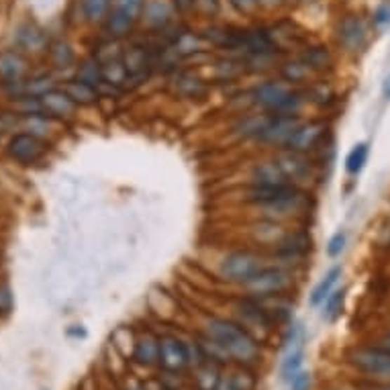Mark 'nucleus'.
I'll use <instances>...</instances> for the list:
<instances>
[{"label": "nucleus", "mask_w": 390, "mask_h": 390, "mask_svg": "<svg viewBox=\"0 0 390 390\" xmlns=\"http://www.w3.org/2000/svg\"><path fill=\"white\" fill-rule=\"evenodd\" d=\"M135 360L141 364H154L160 360V339H156L152 333L141 335L135 342V349H133Z\"/></svg>", "instance_id": "nucleus-20"}, {"label": "nucleus", "mask_w": 390, "mask_h": 390, "mask_svg": "<svg viewBox=\"0 0 390 390\" xmlns=\"http://www.w3.org/2000/svg\"><path fill=\"white\" fill-rule=\"evenodd\" d=\"M309 250V237L304 235V233H295V235H290V237H286L284 241H280V250L278 253L282 255V257H292V260H297L300 257L302 253Z\"/></svg>", "instance_id": "nucleus-22"}, {"label": "nucleus", "mask_w": 390, "mask_h": 390, "mask_svg": "<svg viewBox=\"0 0 390 390\" xmlns=\"http://www.w3.org/2000/svg\"><path fill=\"white\" fill-rule=\"evenodd\" d=\"M344 300H345V290H335V292H331L325 302H323V317L325 319H335L337 315H339V311H342V307H344Z\"/></svg>", "instance_id": "nucleus-27"}, {"label": "nucleus", "mask_w": 390, "mask_h": 390, "mask_svg": "<svg viewBox=\"0 0 390 390\" xmlns=\"http://www.w3.org/2000/svg\"><path fill=\"white\" fill-rule=\"evenodd\" d=\"M78 78L88 82L92 86H100L102 84V69H100V62L98 60H88L84 62L80 69H78Z\"/></svg>", "instance_id": "nucleus-26"}, {"label": "nucleus", "mask_w": 390, "mask_h": 390, "mask_svg": "<svg viewBox=\"0 0 390 390\" xmlns=\"http://www.w3.org/2000/svg\"><path fill=\"white\" fill-rule=\"evenodd\" d=\"M368 154H370V147H368V143L362 141V143L354 145V149L349 152V156H347V160H345V170H347V174H351V176L360 174V172H362V168L366 166Z\"/></svg>", "instance_id": "nucleus-23"}, {"label": "nucleus", "mask_w": 390, "mask_h": 390, "mask_svg": "<svg viewBox=\"0 0 390 390\" xmlns=\"http://www.w3.org/2000/svg\"><path fill=\"white\" fill-rule=\"evenodd\" d=\"M302 362H304V351L302 349L286 351L284 362H282V378L288 382L295 374H299L300 370H302Z\"/></svg>", "instance_id": "nucleus-24"}, {"label": "nucleus", "mask_w": 390, "mask_h": 390, "mask_svg": "<svg viewBox=\"0 0 390 390\" xmlns=\"http://www.w3.org/2000/svg\"><path fill=\"white\" fill-rule=\"evenodd\" d=\"M307 74H309V66H307L302 60H300V62H295V64H288V66L284 68V78H286V82H299Z\"/></svg>", "instance_id": "nucleus-30"}, {"label": "nucleus", "mask_w": 390, "mask_h": 390, "mask_svg": "<svg viewBox=\"0 0 390 390\" xmlns=\"http://www.w3.org/2000/svg\"><path fill=\"white\" fill-rule=\"evenodd\" d=\"M382 390H390V386H386V389H382Z\"/></svg>", "instance_id": "nucleus-41"}, {"label": "nucleus", "mask_w": 390, "mask_h": 390, "mask_svg": "<svg viewBox=\"0 0 390 390\" xmlns=\"http://www.w3.org/2000/svg\"><path fill=\"white\" fill-rule=\"evenodd\" d=\"M100 69H102V84L113 86L115 90L125 88L131 82L127 68H125L121 58H109V60L100 62Z\"/></svg>", "instance_id": "nucleus-16"}, {"label": "nucleus", "mask_w": 390, "mask_h": 390, "mask_svg": "<svg viewBox=\"0 0 390 390\" xmlns=\"http://www.w3.org/2000/svg\"><path fill=\"white\" fill-rule=\"evenodd\" d=\"M64 90L68 92L69 98H72L76 105H82V107L94 105V102L98 100V88L88 84V82H84V80H80V78L66 82Z\"/></svg>", "instance_id": "nucleus-19"}, {"label": "nucleus", "mask_w": 390, "mask_h": 390, "mask_svg": "<svg viewBox=\"0 0 390 390\" xmlns=\"http://www.w3.org/2000/svg\"><path fill=\"white\" fill-rule=\"evenodd\" d=\"M121 60H123V64H125V68H127L129 80L139 82L141 78L147 76V72H149V55H147L145 47H127V51L121 55Z\"/></svg>", "instance_id": "nucleus-14"}, {"label": "nucleus", "mask_w": 390, "mask_h": 390, "mask_svg": "<svg viewBox=\"0 0 390 390\" xmlns=\"http://www.w3.org/2000/svg\"><path fill=\"white\" fill-rule=\"evenodd\" d=\"M160 362L166 370H180L188 362V349L176 337L160 339Z\"/></svg>", "instance_id": "nucleus-13"}, {"label": "nucleus", "mask_w": 390, "mask_h": 390, "mask_svg": "<svg viewBox=\"0 0 390 390\" xmlns=\"http://www.w3.org/2000/svg\"><path fill=\"white\" fill-rule=\"evenodd\" d=\"M300 121L297 116H282V115H268L266 125L260 133V141L274 143V145H286L292 133L297 131Z\"/></svg>", "instance_id": "nucleus-8"}, {"label": "nucleus", "mask_w": 390, "mask_h": 390, "mask_svg": "<svg viewBox=\"0 0 390 390\" xmlns=\"http://www.w3.org/2000/svg\"><path fill=\"white\" fill-rule=\"evenodd\" d=\"M345 248V233L344 231H337L331 239H329V246H327V253L331 257H337L339 253L344 252Z\"/></svg>", "instance_id": "nucleus-32"}, {"label": "nucleus", "mask_w": 390, "mask_h": 390, "mask_svg": "<svg viewBox=\"0 0 390 390\" xmlns=\"http://www.w3.org/2000/svg\"><path fill=\"white\" fill-rule=\"evenodd\" d=\"M382 92H384V98H389V100H390V76L386 78L384 86H382Z\"/></svg>", "instance_id": "nucleus-38"}, {"label": "nucleus", "mask_w": 390, "mask_h": 390, "mask_svg": "<svg viewBox=\"0 0 390 390\" xmlns=\"http://www.w3.org/2000/svg\"><path fill=\"white\" fill-rule=\"evenodd\" d=\"M299 188L295 184H252L248 190V201L260 208L278 205L290 196H295Z\"/></svg>", "instance_id": "nucleus-7"}, {"label": "nucleus", "mask_w": 390, "mask_h": 390, "mask_svg": "<svg viewBox=\"0 0 390 390\" xmlns=\"http://www.w3.org/2000/svg\"><path fill=\"white\" fill-rule=\"evenodd\" d=\"M192 2H194V0H174V4H176L178 11H186Z\"/></svg>", "instance_id": "nucleus-36"}, {"label": "nucleus", "mask_w": 390, "mask_h": 390, "mask_svg": "<svg viewBox=\"0 0 390 390\" xmlns=\"http://www.w3.org/2000/svg\"><path fill=\"white\" fill-rule=\"evenodd\" d=\"M354 366L378 378H390V349L384 347H362L351 354Z\"/></svg>", "instance_id": "nucleus-5"}, {"label": "nucleus", "mask_w": 390, "mask_h": 390, "mask_svg": "<svg viewBox=\"0 0 390 390\" xmlns=\"http://www.w3.org/2000/svg\"><path fill=\"white\" fill-rule=\"evenodd\" d=\"M143 0H115L113 2V13L109 17V33L113 37H123L131 31V27L141 15Z\"/></svg>", "instance_id": "nucleus-6"}, {"label": "nucleus", "mask_w": 390, "mask_h": 390, "mask_svg": "<svg viewBox=\"0 0 390 390\" xmlns=\"http://www.w3.org/2000/svg\"><path fill=\"white\" fill-rule=\"evenodd\" d=\"M208 339L223 347V351L239 362H252L257 356V345L239 325L225 319H210L207 325Z\"/></svg>", "instance_id": "nucleus-1"}, {"label": "nucleus", "mask_w": 390, "mask_h": 390, "mask_svg": "<svg viewBox=\"0 0 390 390\" xmlns=\"http://www.w3.org/2000/svg\"><path fill=\"white\" fill-rule=\"evenodd\" d=\"M339 41L344 43L345 47L358 51L360 47L364 46L366 41V29L362 21L358 17H347L342 27H339Z\"/></svg>", "instance_id": "nucleus-17"}, {"label": "nucleus", "mask_w": 390, "mask_h": 390, "mask_svg": "<svg viewBox=\"0 0 390 390\" xmlns=\"http://www.w3.org/2000/svg\"><path fill=\"white\" fill-rule=\"evenodd\" d=\"M257 4H262V6H278V4H282L284 0H255Z\"/></svg>", "instance_id": "nucleus-37"}, {"label": "nucleus", "mask_w": 390, "mask_h": 390, "mask_svg": "<svg viewBox=\"0 0 390 390\" xmlns=\"http://www.w3.org/2000/svg\"><path fill=\"white\" fill-rule=\"evenodd\" d=\"M13 307V295L6 284H0V313H8Z\"/></svg>", "instance_id": "nucleus-34"}, {"label": "nucleus", "mask_w": 390, "mask_h": 390, "mask_svg": "<svg viewBox=\"0 0 390 390\" xmlns=\"http://www.w3.org/2000/svg\"><path fill=\"white\" fill-rule=\"evenodd\" d=\"M374 25L380 29L390 27V2H382L376 11H374Z\"/></svg>", "instance_id": "nucleus-31"}, {"label": "nucleus", "mask_w": 390, "mask_h": 390, "mask_svg": "<svg viewBox=\"0 0 390 390\" xmlns=\"http://www.w3.org/2000/svg\"><path fill=\"white\" fill-rule=\"evenodd\" d=\"M25 69H27V64L19 53H15V51L0 53V78L4 80V84L15 86V84L23 82Z\"/></svg>", "instance_id": "nucleus-15"}, {"label": "nucleus", "mask_w": 390, "mask_h": 390, "mask_svg": "<svg viewBox=\"0 0 390 390\" xmlns=\"http://www.w3.org/2000/svg\"><path fill=\"white\" fill-rule=\"evenodd\" d=\"M288 384H290V390H309V386H311V374L300 370L299 374H295L288 380Z\"/></svg>", "instance_id": "nucleus-33"}, {"label": "nucleus", "mask_w": 390, "mask_h": 390, "mask_svg": "<svg viewBox=\"0 0 390 390\" xmlns=\"http://www.w3.org/2000/svg\"><path fill=\"white\" fill-rule=\"evenodd\" d=\"M380 347H384V349H390V335H386L384 339H382V345Z\"/></svg>", "instance_id": "nucleus-39"}, {"label": "nucleus", "mask_w": 390, "mask_h": 390, "mask_svg": "<svg viewBox=\"0 0 390 390\" xmlns=\"http://www.w3.org/2000/svg\"><path fill=\"white\" fill-rule=\"evenodd\" d=\"M111 0H82V11L88 21H100L109 11Z\"/></svg>", "instance_id": "nucleus-28"}, {"label": "nucleus", "mask_w": 390, "mask_h": 390, "mask_svg": "<svg viewBox=\"0 0 390 390\" xmlns=\"http://www.w3.org/2000/svg\"><path fill=\"white\" fill-rule=\"evenodd\" d=\"M339 276H342V268H339V266L331 268V270L325 274V278L315 286V290H313V295H311V304H313V307H319V304L325 302V299L331 295L333 286L337 284Z\"/></svg>", "instance_id": "nucleus-21"}, {"label": "nucleus", "mask_w": 390, "mask_h": 390, "mask_svg": "<svg viewBox=\"0 0 390 390\" xmlns=\"http://www.w3.org/2000/svg\"><path fill=\"white\" fill-rule=\"evenodd\" d=\"M46 152V143L33 133H19L8 141V156L21 163H33Z\"/></svg>", "instance_id": "nucleus-10"}, {"label": "nucleus", "mask_w": 390, "mask_h": 390, "mask_svg": "<svg viewBox=\"0 0 390 390\" xmlns=\"http://www.w3.org/2000/svg\"><path fill=\"white\" fill-rule=\"evenodd\" d=\"M302 62L309 66V69H323L331 64V55L325 47H311L302 55Z\"/></svg>", "instance_id": "nucleus-25"}, {"label": "nucleus", "mask_w": 390, "mask_h": 390, "mask_svg": "<svg viewBox=\"0 0 390 390\" xmlns=\"http://www.w3.org/2000/svg\"><path fill=\"white\" fill-rule=\"evenodd\" d=\"M276 161H278V166L282 168L284 176L290 182H300V180H304L311 174V163L307 160V154H299V152L286 149V152H282L276 158Z\"/></svg>", "instance_id": "nucleus-12"}, {"label": "nucleus", "mask_w": 390, "mask_h": 390, "mask_svg": "<svg viewBox=\"0 0 390 390\" xmlns=\"http://www.w3.org/2000/svg\"><path fill=\"white\" fill-rule=\"evenodd\" d=\"M231 4L237 8V11H241V13H250L255 8V0H231Z\"/></svg>", "instance_id": "nucleus-35"}, {"label": "nucleus", "mask_w": 390, "mask_h": 390, "mask_svg": "<svg viewBox=\"0 0 390 390\" xmlns=\"http://www.w3.org/2000/svg\"><path fill=\"white\" fill-rule=\"evenodd\" d=\"M0 133H2V123H0Z\"/></svg>", "instance_id": "nucleus-40"}, {"label": "nucleus", "mask_w": 390, "mask_h": 390, "mask_svg": "<svg viewBox=\"0 0 390 390\" xmlns=\"http://www.w3.org/2000/svg\"><path fill=\"white\" fill-rule=\"evenodd\" d=\"M290 280L292 278L284 268H262L243 286L252 292L253 297L266 299V297H278L282 290H286Z\"/></svg>", "instance_id": "nucleus-4"}, {"label": "nucleus", "mask_w": 390, "mask_h": 390, "mask_svg": "<svg viewBox=\"0 0 390 390\" xmlns=\"http://www.w3.org/2000/svg\"><path fill=\"white\" fill-rule=\"evenodd\" d=\"M51 53H53V62L58 64V68H68L72 64V60H74V53H72L69 46L68 43H62V41L53 46Z\"/></svg>", "instance_id": "nucleus-29"}, {"label": "nucleus", "mask_w": 390, "mask_h": 390, "mask_svg": "<svg viewBox=\"0 0 390 390\" xmlns=\"http://www.w3.org/2000/svg\"><path fill=\"white\" fill-rule=\"evenodd\" d=\"M292 92V88L286 84V80H272L264 82L253 90V102L260 105L268 115H274L284 102V98Z\"/></svg>", "instance_id": "nucleus-9"}, {"label": "nucleus", "mask_w": 390, "mask_h": 390, "mask_svg": "<svg viewBox=\"0 0 390 390\" xmlns=\"http://www.w3.org/2000/svg\"><path fill=\"white\" fill-rule=\"evenodd\" d=\"M76 102L69 98L66 90H51L43 92L37 98H27V115H41L47 119H68L76 113Z\"/></svg>", "instance_id": "nucleus-2"}, {"label": "nucleus", "mask_w": 390, "mask_h": 390, "mask_svg": "<svg viewBox=\"0 0 390 390\" xmlns=\"http://www.w3.org/2000/svg\"><path fill=\"white\" fill-rule=\"evenodd\" d=\"M264 268L262 255L250 250H239V252L229 253L223 264H221V274L225 276L231 282H241L246 284L250 278L257 274Z\"/></svg>", "instance_id": "nucleus-3"}, {"label": "nucleus", "mask_w": 390, "mask_h": 390, "mask_svg": "<svg viewBox=\"0 0 390 390\" xmlns=\"http://www.w3.org/2000/svg\"><path fill=\"white\" fill-rule=\"evenodd\" d=\"M325 135V123L323 121H309V123H300L297 131L292 133V137L288 139V143L284 145L290 152H299V154H309Z\"/></svg>", "instance_id": "nucleus-11"}, {"label": "nucleus", "mask_w": 390, "mask_h": 390, "mask_svg": "<svg viewBox=\"0 0 390 390\" xmlns=\"http://www.w3.org/2000/svg\"><path fill=\"white\" fill-rule=\"evenodd\" d=\"M252 184H292L278 166V161H262L252 170Z\"/></svg>", "instance_id": "nucleus-18"}]
</instances>
